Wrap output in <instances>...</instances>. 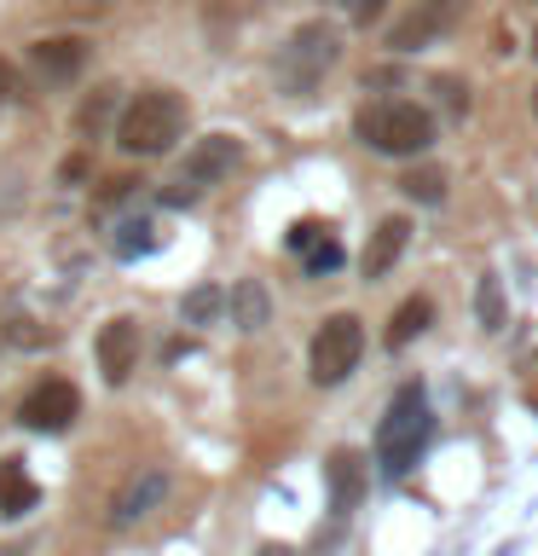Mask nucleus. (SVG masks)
<instances>
[{"label":"nucleus","instance_id":"1","mask_svg":"<svg viewBox=\"0 0 538 556\" xmlns=\"http://www.w3.org/2000/svg\"><path fill=\"white\" fill-rule=\"evenodd\" d=\"M180 134H185V99L168 93V87L139 93L128 111H121V122H116V146L128 156H163Z\"/></svg>","mask_w":538,"mask_h":556},{"label":"nucleus","instance_id":"2","mask_svg":"<svg viewBox=\"0 0 538 556\" xmlns=\"http://www.w3.org/2000/svg\"><path fill=\"white\" fill-rule=\"evenodd\" d=\"M428 429H434L428 400L411 382V389L394 394V406H388V417H382V429H376V464H382V476H388V481L406 476V469L417 464V452L428 446Z\"/></svg>","mask_w":538,"mask_h":556},{"label":"nucleus","instance_id":"3","mask_svg":"<svg viewBox=\"0 0 538 556\" xmlns=\"http://www.w3.org/2000/svg\"><path fill=\"white\" fill-rule=\"evenodd\" d=\"M359 139L382 156H417L434 146V116L411 99H382L359 111Z\"/></svg>","mask_w":538,"mask_h":556},{"label":"nucleus","instance_id":"4","mask_svg":"<svg viewBox=\"0 0 538 556\" xmlns=\"http://www.w3.org/2000/svg\"><path fill=\"white\" fill-rule=\"evenodd\" d=\"M336 59H342V35L330 29V24H302V29L290 35V47L278 52V81H284L295 99H307Z\"/></svg>","mask_w":538,"mask_h":556},{"label":"nucleus","instance_id":"5","mask_svg":"<svg viewBox=\"0 0 538 556\" xmlns=\"http://www.w3.org/2000/svg\"><path fill=\"white\" fill-rule=\"evenodd\" d=\"M364 354V325L354 313H330V319L312 330V348H307V365H312V382L319 389H336V382L354 377V365Z\"/></svg>","mask_w":538,"mask_h":556},{"label":"nucleus","instance_id":"6","mask_svg":"<svg viewBox=\"0 0 538 556\" xmlns=\"http://www.w3.org/2000/svg\"><path fill=\"white\" fill-rule=\"evenodd\" d=\"M238 156H243V146L232 134H203L197 146L185 151V168H180V186L168 191V203H191L203 186H215V180H226V174L238 168Z\"/></svg>","mask_w":538,"mask_h":556},{"label":"nucleus","instance_id":"7","mask_svg":"<svg viewBox=\"0 0 538 556\" xmlns=\"http://www.w3.org/2000/svg\"><path fill=\"white\" fill-rule=\"evenodd\" d=\"M76 417H81V394H76V382H64V377H41L24 394V406H17V424L35 429V434H64Z\"/></svg>","mask_w":538,"mask_h":556},{"label":"nucleus","instance_id":"8","mask_svg":"<svg viewBox=\"0 0 538 556\" xmlns=\"http://www.w3.org/2000/svg\"><path fill=\"white\" fill-rule=\"evenodd\" d=\"M451 24H458V0H423V7H411L388 29V47L394 52H417V47H428L434 35H446Z\"/></svg>","mask_w":538,"mask_h":556},{"label":"nucleus","instance_id":"9","mask_svg":"<svg viewBox=\"0 0 538 556\" xmlns=\"http://www.w3.org/2000/svg\"><path fill=\"white\" fill-rule=\"evenodd\" d=\"M99 371H104V382H128L139 371V325L133 319H111L99 330Z\"/></svg>","mask_w":538,"mask_h":556},{"label":"nucleus","instance_id":"10","mask_svg":"<svg viewBox=\"0 0 538 556\" xmlns=\"http://www.w3.org/2000/svg\"><path fill=\"white\" fill-rule=\"evenodd\" d=\"M29 64H35V76H47V81H69V76H81V64H87V41H81V35H52V41H35L29 47Z\"/></svg>","mask_w":538,"mask_h":556},{"label":"nucleus","instance_id":"11","mask_svg":"<svg viewBox=\"0 0 538 556\" xmlns=\"http://www.w3.org/2000/svg\"><path fill=\"white\" fill-rule=\"evenodd\" d=\"M163 493H168V469H145V476H133V481L116 493L111 521H116V528H133L139 516H151L156 504H163Z\"/></svg>","mask_w":538,"mask_h":556},{"label":"nucleus","instance_id":"12","mask_svg":"<svg viewBox=\"0 0 538 556\" xmlns=\"http://www.w3.org/2000/svg\"><path fill=\"white\" fill-rule=\"evenodd\" d=\"M406 238H411V220H406V215H388V220H382L376 232H371V243H364V278H382V273H388L394 261L406 255Z\"/></svg>","mask_w":538,"mask_h":556},{"label":"nucleus","instance_id":"13","mask_svg":"<svg viewBox=\"0 0 538 556\" xmlns=\"http://www.w3.org/2000/svg\"><path fill=\"white\" fill-rule=\"evenodd\" d=\"M35 498H41V486L29 481L24 458H0V516H29Z\"/></svg>","mask_w":538,"mask_h":556},{"label":"nucleus","instance_id":"14","mask_svg":"<svg viewBox=\"0 0 538 556\" xmlns=\"http://www.w3.org/2000/svg\"><path fill=\"white\" fill-rule=\"evenodd\" d=\"M428 319H434V302H428V295H411V302H399V313L388 319V330H382V342L399 354V348H411L417 337H423Z\"/></svg>","mask_w":538,"mask_h":556},{"label":"nucleus","instance_id":"15","mask_svg":"<svg viewBox=\"0 0 538 556\" xmlns=\"http://www.w3.org/2000/svg\"><path fill=\"white\" fill-rule=\"evenodd\" d=\"M267 313H272L267 285H260V278H238V285H232V325L238 330H260V325H267Z\"/></svg>","mask_w":538,"mask_h":556},{"label":"nucleus","instance_id":"16","mask_svg":"<svg viewBox=\"0 0 538 556\" xmlns=\"http://www.w3.org/2000/svg\"><path fill=\"white\" fill-rule=\"evenodd\" d=\"M359 481H364V469H359V452H336V458H330V486H336V510H354V498H359Z\"/></svg>","mask_w":538,"mask_h":556},{"label":"nucleus","instance_id":"17","mask_svg":"<svg viewBox=\"0 0 538 556\" xmlns=\"http://www.w3.org/2000/svg\"><path fill=\"white\" fill-rule=\"evenodd\" d=\"M399 191H406L411 203H428L434 208V203H446V174L440 168H411L406 180H399Z\"/></svg>","mask_w":538,"mask_h":556},{"label":"nucleus","instance_id":"18","mask_svg":"<svg viewBox=\"0 0 538 556\" xmlns=\"http://www.w3.org/2000/svg\"><path fill=\"white\" fill-rule=\"evenodd\" d=\"M145 250H156V226H151V220H128V226L116 232V255L133 261V255H145Z\"/></svg>","mask_w":538,"mask_h":556},{"label":"nucleus","instance_id":"19","mask_svg":"<svg viewBox=\"0 0 538 556\" xmlns=\"http://www.w3.org/2000/svg\"><path fill=\"white\" fill-rule=\"evenodd\" d=\"M475 307H481V325H486V330H503V325H510V319H503V290H498V278H492V273L481 278Z\"/></svg>","mask_w":538,"mask_h":556},{"label":"nucleus","instance_id":"20","mask_svg":"<svg viewBox=\"0 0 538 556\" xmlns=\"http://www.w3.org/2000/svg\"><path fill=\"white\" fill-rule=\"evenodd\" d=\"M220 307H226V295H220L215 285H197V290L185 295V325H208Z\"/></svg>","mask_w":538,"mask_h":556},{"label":"nucleus","instance_id":"21","mask_svg":"<svg viewBox=\"0 0 538 556\" xmlns=\"http://www.w3.org/2000/svg\"><path fill=\"white\" fill-rule=\"evenodd\" d=\"M104 116H111V87H99L93 99H81L76 128H81V134H99V128H104Z\"/></svg>","mask_w":538,"mask_h":556},{"label":"nucleus","instance_id":"22","mask_svg":"<svg viewBox=\"0 0 538 556\" xmlns=\"http://www.w3.org/2000/svg\"><path fill=\"white\" fill-rule=\"evenodd\" d=\"M336 267H342V243L324 232V238H319V243H312V250H307V273L319 278V273H336Z\"/></svg>","mask_w":538,"mask_h":556},{"label":"nucleus","instance_id":"23","mask_svg":"<svg viewBox=\"0 0 538 556\" xmlns=\"http://www.w3.org/2000/svg\"><path fill=\"white\" fill-rule=\"evenodd\" d=\"M7 342H17V348H47L52 330H41L35 319H7Z\"/></svg>","mask_w":538,"mask_h":556},{"label":"nucleus","instance_id":"24","mask_svg":"<svg viewBox=\"0 0 538 556\" xmlns=\"http://www.w3.org/2000/svg\"><path fill=\"white\" fill-rule=\"evenodd\" d=\"M324 232H330V226H319V220H295V226H290V250H312Z\"/></svg>","mask_w":538,"mask_h":556},{"label":"nucleus","instance_id":"25","mask_svg":"<svg viewBox=\"0 0 538 556\" xmlns=\"http://www.w3.org/2000/svg\"><path fill=\"white\" fill-rule=\"evenodd\" d=\"M434 93H440V104H451V111H463V104H469V87H463V81H451V76L434 81Z\"/></svg>","mask_w":538,"mask_h":556},{"label":"nucleus","instance_id":"26","mask_svg":"<svg viewBox=\"0 0 538 556\" xmlns=\"http://www.w3.org/2000/svg\"><path fill=\"white\" fill-rule=\"evenodd\" d=\"M347 7V17H354V24H371V17L382 12V0H342Z\"/></svg>","mask_w":538,"mask_h":556},{"label":"nucleus","instance_id":"27","mask_svg":"<svg viewBox=\"0 0 538 556\" xmlns=\"http://www.w3.org/2000/svg\"><path fill=\"white\" fill-rule=\"evenodd\" d=\"M12 93H17V76H12V64L0 59V111H7V104H12Z\"/></svg>","mask_w":538,"mask_h":556},{"label":"nucleus","instance_id":"28","mask_svg":"<svg viewBox=\"0 0 538 556\" xmlns=\"http://www.w3.org/2000/svg\"><path fill=\"white\" fill-rule=\"evenodd\" d=\"M260 556H290V551H284V545H267V551H260Z\"/></svg>","mask_w":538,"mask_h":556},{"label":"nucleus","instance_id":"29","mask_svg":"<svg viewBox=\"0 0 538 556\" xmlns=\"http://www.w3.org/2000/svg\"><path fill=\"white\" fill-rule=\"evenodd\" d=\"M533 59H538V29H533Z\"/></svg>","mask_w":538,"mask_h":556},{"label":"nucleus","instance_id":"30","mask_svg":"<svg viewBox=\"0 0 538 556\" xmlns=\"http://www.w3.org/2000/svg\"><path fill=\"white\" fill-rule=\"evenodd\" d=\"M533 111H538V93H533Z\"/></svg>","mask_w":538,"mask_h":556}]
</instances>
